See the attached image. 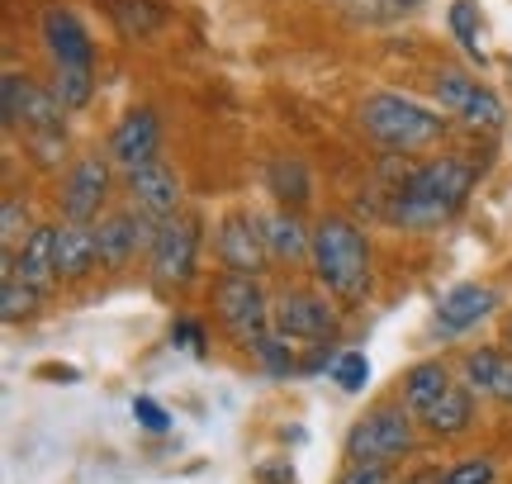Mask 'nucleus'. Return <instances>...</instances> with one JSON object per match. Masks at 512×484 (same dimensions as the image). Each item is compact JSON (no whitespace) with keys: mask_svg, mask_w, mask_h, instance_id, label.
Returning <instances> with one entry per match:
<instances>
[{"mask_svg":"<svg viewBox=\"0 0 512 484\" xmlns=\"http://www.w3.org/2000/svg\"><path fill=\"white\" fill-rule=\"evenodd\" d=\"M446 24H451V34H456V43L470 53V62H479L484 67V19H479V5L475 0H451V10H446Z\"/></svg>","mask_w":512,"mask_h":484,"instance_id":"nucleus-27","label":"nucleus"},{"mask_svg":"<svg viewBox=\"0 0 512 484\" xmlns=\"http://www.w3.org/2000/svg\"><path fill=\"white\" fill-rule=\"evenodd\" d=\"M38 43L48 48L53 67H95V38L72 5H48L38 15Z\"/></svg>","mask_w":512,"mask_h":484,"instance_id":"nucleus-16","label":"nucleus"},{"mask_svg":"<svg viewBox=\"0 0 512 484\" xmlns=\"http://www.w3.org/2000/svg\"><path fill=\"white\" fill-rule=\"evenodd\" d=\"M214 257H219L223 271L266 276L275 261H271V252H266L261 214H252V209H228L219 224H214Z\"/></svg>","mask_w":512,"mask_h":484,"instance_id":"nucleus-11","label":"nucleus"},{"mask_svg":"<svg viewBox=\"0 0 512 484\" xmlns=\"http://www.w3.org/2000/svg\"><path fill=\"white\" fill-rule=\"evenodd\" d=\"M0 280H24L34 290H48L57 280V224H38L15 252H5V276Z\"/></svg>","mask_w":512,"mask_h":484,"instance_id":"nucleus-17","label":"nucleus"},{"mask_svg":"<svg viewBox=\"0 0 512 484\" xmlns=\"http://www.w3.org/2000/svg\"><path fill=\"white\" fill-rule=\"evenodd\" d=\"M171 347H185L190 356H209V328H204L200 318L190 314H176V323H171Z\"/></svg>","mask_w":512,"mask_h":484,"instance_id":"nucleus-32","label":"nucleus"},{"mask_svg":"<svg viewBox=\"0 0 512 484\" xmlns=\"http://www.w3.org/2000/svg\"><path fill=\"white\" fill-rule=\"evenodd\" d=\"M252 480L256 484H299L294 480V466L285 461V456H266V461H256Z\"/></svg>","mask_w":512,"mask_h":484,"instance_id":"nucleus-37","label":"nucleus"},{"mask_svg":"<svg viewBox=\"0 0 512 484\" xmlns=\"http://www.w3.org/2000/svg\"><path fill=\"white\" fill-rule=\"evenodd\" d=\"M110 190H114L110 152H81V157H72L67 171H62V186H57L62 224L95 228L105 214H110Z\"/></svg>","mask_w":512,"mask_h":484,"instance_id":"nucleus-8","label":"nucleus"},{"mask_svg":"<svg viewBox=\"0 0 512 484\" xmlns=\"http://www.w3.org/2000/svg\"><path fill=\"white\" fill-rule=\"evenodd\" d=\"M100 266V242L86 224H57V280H86Z\"/></svg>","mask_w":512,"mask_h":484,"instance_id":"nucleus-23","label":"nucleus"},{"mask_svg":"<svg viewBox=\"0 0 512 484\" xmlns=\"http://www.w3.org/2000/svg\"><path fill=\"white\" fill-rule=\"evenodd\" d=\"M337 484H394V466H380V461H347Z\"/></svg>","mask_w":512,"mask_h":484,"instance_id":"nucleus-35","label":"nucleus"},{"mask_svg":"<svg viewBox=\"0 0 512 484\" xmlns=\"http://www.w3.org/2000/svg\"><path fill=\"white\" fill-rule=\"evenodd\" d=\"M0 114H5V129L24 133V138H34V133H67V110L57 105L53 86L34 81L19 67H10L0 76Z\"/></svg>","mask_w":512,"mask_h":484,"instance_id":"nucleus-10","label":"nucleus"},{"mask_svg":"<svg viewBox=\"0 0 512 484\" xmlns=\"http://www.w3.org/2000/svg\"><path fill=\"white\" fill-rule=\"evenodd\" d=\"M479 181V167L465 152H441L418 167H408L384 195V219L403 233H432L451 224L460 209L470 205Z\"/></svg>","mask_w":512,"mask_h":484,"instance_id":"nucleus-1","label":"nucleus"},{"mask_svg":"<svg viewBox=\"0 0 512 484\" xmlns=\"http://www.w3.org/2000/svg\"><path fill=\"white\" fill-rule=\"evenodd\" d=\"M418 418L403 409L399 399H380L366 409L342 437V456L347 461H380V466H399L403 456L418 451Z\"/></svg>","mask_w":512,"mask_h":484,"instance_id":"nucleus-4","label":"nucleus"},{"mask_svg":"<svg viewBox=\"0 0 512 484\" xmlns=\"http://www.w3.org/2000/svg\"><path fill=\"white\" fill-rule=\"evenodd\" d=\"M313 285L332 295L342 309L366 304L375 290V257H370L366 228L347 214H323L313 224V252H309Z\"/></svg>","mask_w":512,"mask_h":484,"instance_id":"nucleus-2","label":"nucleus"},{"mask_svg":"<svg viewBox=\"0 0 512 484\" xmlns=\"http://www.w3.org/2000/svg\"><path fill=\"white\" fill-rule=\"evenodd\" d=\"M133 418H138V428L152 432V437H162V432H171V413L152 399V394H138L133 399Z\"/></svg>","mask_w":512,"mask_h":484,"instance_id":"nucleus-34","label":"nucleus"},{"mask_svg":"<svg viewBox=\"0 0 512 484\" xmlns=\"http://www.w3.org/2000/svg\"><path fill=\"white\" fill-rule=\"evenodd\" d=\"M451 385H456L451 366H446V361H437V356H427V361H413V366L399 375V394H394V399H399L403 409L422 423V413L432 409V404H437Z\"/></svg>","mask_w":512,"mask_h":484,"instance_id":"nucleus-20","label":"nucleus"},{"mask_svg":"<svg viewBox=\"0 0 512 484\" xmlns=\"http://www.w3.org/2000/svg\"><path fill=\"white\" fill-rule=\"evenodd\" d=\"M498 404H508L512 409V366H508V380H503V399H498Z\"/></svg>","mask_w":512,"mask_h":484,"instance_id":"nucleus-40","label":"nucleus"},{"mask_svg":"<svg viewBox=\"0 0 512 484\" xmlns=\"http://www.w3.org/2000/svg\"><path fill=\"white\" fill-rule=\"evenodd\" d=\"M432 105H437L441 114L460 119L470 133H498L508 124V110H503V100H498L494 86L470 72H460V67L432 72Z\"/></svg>","mask_w":512,"mask_h":484,"instance_id":"nucleus-9","label":"nucleus"},{"mask_svg":"<svg viewBox=\"0 0 512 484\" xmlns=\"http://www.w3.org/2000/svg\"><path fill=\"white\" fill-rule=\"evenodd\" d=\"M271 328L294 347L342 342V304L318 285H280L271 299Z\"/></svg>","mask_w":512,"mask_h":484,"instance_id":"nucleus-5","label":"nucleus"},{"mask_svg":"<svg viewBox=\"0 0 512 484\" xmlns=\"http://www.w3.org/2000/svg\"><path fill=\"white\" fill-rule=\"evenodd\" d=\"M200 247H204V224L195 214L166 219V224L157 228L152 257H147V280H152V290H162V295L190 290L195 276H200Z\"/></svg>","mask_w":512,"mask_h":484,"instance_id":"nucleus-7","label":"nucleus"},{"mask_svg":"<svg viewBox=\"0 0 512 484\" xmlns=\"http://www.w3.org/2000/svg\"><path fill=\"white\" fill-rule=\"evenodd\" d=\"M157 219H147L138 209H110L100 224H95V242H100V266L124 271L138 257H152V242H157Z\"/></svg>","mask_w":512,"mask_h":484,"instance_id":"nucleus-13","label":"nucleus"},{"mask_svg":"<svg viewBox=\"0 0 512 484\" xmlns=\"http://www.w3.org/2000/svg\"><path fill=\"white\" fill-rule=\"evenodd\" d=\"M43 314V290L24 280H0V318L5 323H34Z\"/></svg>","mask_w":512,"mask_h":484,"instance_id":"nucleus-28","label":"nucleus"},{"mask_svg":"<svg viewBox=\"0 0 512 484\" xmlns=\"http://www.w3.org/2000/svg\"><path fill=\"white\" fill-rule=\"evenodd\" d=\"M261 181H266V195L275 200V209L304 214V205L313 200V171L304 157H271L266 171H261Z\"/></svg>","mask_w":512,"mask_h":484,"instance_id":"nucleus-21","label":"nucleus"},{"mask_svg":"<svg viewBox=\"0 0 512 484\" xmlns=\"http://www.w3.org/2000/svg\"><path fill=\"white\" fill-rule=\"evenodd\" d=\"M356 124L370 143H380L384 152H427L437 148L451 119L437 110V105H422L413 95L399 91H370L361 105H356Z\"/></svg>","mask_w":512,"mask_h":484,"instance_id":"nucleus-3","label":"nucleus"},{"mask_svg":"<svg viewBox=\"0 0 512 484\" xmlns=\"http://www.w3.org/2000/svg\"><path fill=\"white\" fill-rule=\"evenodd\" d=\"M475 404L479 399L456 380V385L441 394L432 409L422 413V432H427V437H437V442H456V437H465V432L475 428Z\"/></svg>","mask_w":512,"mask_h":484,"instance_id":"nucleus-22","label":"nucleus"},{"mask_svg":"<svg viewBox=\"0 0 512 484\" xmlns=\"http://www.w3.org/2000/svg\"><path fill=\"white\" fill-rule=\"evenodd\" d=\"M460 385L475 394V399H503V380H508L512 352L503 342H484V347H465L460 352Z\"/></svg>","mask_w":512,"mask_h":484,"instance_id":"nucleus-18","label":"nucleus"},{"mask_svg":"<svg viewBox=\"0 0 512 484\" xmlns=\"http://www.w3.org/2000/svg\"><path fill=\"white\" fill-rule=\"evenodd\" d=\"M114 29L124 38H152L166 24V5L162 0H105Z\"/></svg>","mask_w":512,"mask_h":484,"instance_id":"nucleus-25","label":"nucleus"},{"mask_svg":"<svg viewBox=\"0 0 512 484\" xmlns=\"http://www.w3.org/2000/svg\"><path fill=\"white\" fill-rule=\"evenodd\" d=\"M105 152H110V162H114V171H119V176H128V171H138V167H152V162H162V119L147 110V105L128 110L124 119L110 129Z\"/></svg>","mask_w":512,"mask_h":484,"instance_id":"nucleus-15","label":"nucleus"},{"mask_svg":"<svg viewBox=\"0 0 512 484\" xmlns=\"http://www.w3.org/2000/svg\"><path fill=\"white\" fill-rule=\"evenodd\" d=\"M271 299L261 276H238V271H219L209 285V309L219 318V328L238 347H247L252 337L271 333Z\"/></svg>","mask_w":512,"mask_h":484,"instance_id":"nucleus-6","label":"nucleus"},{"mask_svg":"<svg viewBox=\"0 0 512 484\" xmlns=\"http://www.w3.org/2000/svg\"><path fill=\"white\" fill-rule=\"evenodd\" d=\"M242 352L252 356L261 371L271 375V380H290V375H299V361H304V347H294L290 337H280L271 328V333H261V337H252Z\"/></svg>","mask_w":512,"mask_h":484,"instance_id":"nucleus-24","label":"nucleus"},{"mask_svg":"<svg viewBox=\"0 0 512 484\" xmlns=\"http://www.w3.org/2000/svg\"><path fill=\"white\" fill-rule=\"evenodd\" d=\"M53 95H57V105L67 114L76 110H86L95 100V67H53Z\"/></svg>","mask_w":512,"mask_h":484,"instance_id":"nucleus-26","label":"nucleus"},{"mask_svg":"<svg viewBox=\"0 0 512 484\" xmlns=\"http://www.w3.org/2000/svg\"><path fill=\"white\" fill-rule=\"evenodd\" d=\"M261 233H266V252L275 266H309L313 228L304 224V214L271 209V214H261Z\"/></svg>","mask_w":512,"mask_h":484,"instance_id":"nucleus-19","label":"nucleus"},{"mask_svg":"<svg viewBox=\"0 0 512 484\" xmlns=\"http://www.w3.org/2000/svg\"><path fill=\"white\" fill-rule=\"evenodd\" d=\"M441 480H446L441 466H413V470H403L394 484H441Z\"/></svg>","mask_w":512,"mask_h":484,"instance_id":"nucleus-38","label":"nucleus"},{"mask_svg":"<svg viewBox=\"0 0 512 484\" xmlns=\"http://www.w3.org/2000/svg\"><path fill=\"white\" fill-rule=\"evenodd\" d=\"M503 347L512 352V309H508V318H503Z\"/></svg>","mask_w":512,"mask_h":484,"instance_id":"nucleus-41","label":"nucleus"},{"mask_svg":"<svg viewBox=\"0 0 512 484\" xmlns=\"http://www.w3.org/2000/svg\"><path fill=\"white\" fill-rule=\"evenodd\" d=\"M337 356H342V342H318V347H304L299 375H332Z\"/></svg>","mask_w":512,"mask_h":484,"instance_id":"nucleus-36","label":"nucleus"},{"mask_svg":"<svg viewBox=\"0 0 512 484\" xmlns=\"http://www.w3.org/2000/svg\"><path fill=\"white\" fill-rule=\"evenodd\" d=\"M332 385L342 394H361L370 385V356L361 347H342L337 366H332Z\"/></svg>","mask_w":512,"mask_h":484,"instance_id":"nucleus-29","label":"nucleus"},{"mask_svg":"<svg viewBox=\"0 0 512 484\" xmlns=\"http://www.w3.org/2000/svg\"><path fill=\"white\" fill-rule=\"evenodd\" d=\"M34 214H29V200H19V195H5V205H0V238H5V252H15L19 242L34 233Z\"/></svg>","mask_w":512,"mask_h":484,"instance_id":"nucleus-30","label":"nucleus"},{"mask_svg":"<svg viewBox=\"0 0 512 484\" xmlns=\"http://www.w3.org/2000/svg\"><path fill=\"white\" fill-rule=\"evenodd\" d=\"M38 375H53V380H76L81 371H76V366H43Z\"/></svg>","mask_w":512,"mask_h":484,"instance_id":"nucleus-39","label":"nucleus"},{"mask_svg":"<svg viewBox=\"0 0 512 484\" xmlns=\"http://www.w3.org/2000/svg\"><path fill=\"white\" fill-rule=\"evenodd\" d=\"M24 148L38 167H62L67 162V133H34V138H24Z\"/></svg>","mask_w":512,"mask_h":484,"instance_id":"nucleus-33","label":"nucleus"},{"mask_svg":"<svg viewBox=\"0 0 512 484\" xmlns=\"http://www.w3.org/2000/svg\"><path fill=\"white\" fill-rule=\"evenodd\" d=\"M119 181H124V205L138 209V214H147V219L166 224V219L185 214V186H181V176H176V167L152 162V167L128 171V176H119Z\"/></svg>","mask_w":512,"mask_h":484,"instance_id":"nucleus-14","label":"nucleus"},{"mask_svg":"<svg viewBox=\"0 0 512 484\" xmlns=\"http://www.w3.org/2000/svg\"><path fill=\"white\" fill-rule=\"evenodd\" d=\"M503 309V290L489 285V280H460L451 285L446 295L437 299V309H432V333L437 337H465L475 333L479 323H489V318Z\"/></svg>","mask_w":512,"mask_h":484,"instance_id":"nucleus-12","label":"nucleus"},{"mask_svg":"<svg viewBox=\"0 0 512 484\" xmlns=\"http://www.w3.org/2000/svg\"><path fill=\"white\" fill-rule=\"evenodd\" d=\"M498 480V461L494 456H465L456 466H446L441 484H494Z\"/></svg>","mask_w":512,"mask_h":484,"instance_id":"nucleus-31","label":"nucleus"}]
</instances>
